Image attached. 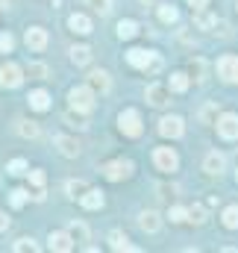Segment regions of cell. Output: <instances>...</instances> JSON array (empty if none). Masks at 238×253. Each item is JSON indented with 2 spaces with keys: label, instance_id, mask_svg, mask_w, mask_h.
<instances>
[{
  "label": "cell",
  "instance_id": "cb8c5ba5",
  "mask_svg": "<svg viewBox=\"0 0 238 253\" xmlns=\"http://www.w3.org/2000/svg\"><path fill=\"white\" fill-rule=\"evenodd\" d=\"M168 85H171V91H177V94H182V91L188 88V77H185V74H171Z\"/></svg>",
  "mask_w": 238,
  "mask_h": 253
},
{
  "label": "cell",
  "instance_id": "d6a6232c",
  "mask_svg": "<svg viewBox=\"0 0 238 253\" xmlns=\"http://www.w3.org/2000/svg\"><path fill=\"white\" fill-rule=\"evenodd\" d=\"M85 191H88V186H85L82 180H71V183H68V194H71V197H82Z\"/></svg>",
  "mask_w": 238,
  "mask_h": 253
},
{
  "label": "cell",
  "instance_id": "3957f363",
  "mask_svg": "<svg viewBox=\"0 0 238 253\" xmlns=\"http://www.w3.org/2000/svg\"><path fill=\"white\" fill-rule=\"evenodd\" d=\"M100 171H103V177H106V180L118 183V180H126V177L135 171V165H132L129 159H115V162H106Z\"/></svg>",
  "mask_w": 238,
  "mask_h": 253
},
{
  "label": "cell",
  "instance_id": "603a6c76",
  "mask_svg": "<svg viewBox=\"0 0 238 253\" xmlns=\"http://www.w3.org/2000/svg\"><path fill=\"white\" fill-rule=\"evenodd\" d=\"M221 221H224L227 230H238V206H227L224 215H221Z\"/></svg>",
  "mask_w": 238,
  "mask_h": 253
},
{
  "label": "cell",
  "instance_id": "4dcf8cb0",
  "mask_svg": "<svg viewBox=\"0 0 238 253\" xmlns=\"http://www.w3.org/2000/svg\"><path fill=\"white\" fill-rule=\"evenodd\" d=\"M71 236H74V242H85V239H88V227L79 224V221H74V224H71Z\"/></svg>",
  "mask_w": 238,
  "mask_h": 253
},
{
  "label": "cell",
  "instance_id": "7402d4cb",
  "mask_svg": "<svg viewBox=\"0 0 238 253\" xmlns=\"http://www.w3.org/2000/svg\"><path fill=\"white\" fill-rule=\"evenodd\" d=\"M71 59H74V65H88L91 62V47H85V44L71 47Z\"/></svg>",
  "mask_w": 238,
  "mask_h": 253
},
{
  "label": "cell",
  "instance_id": "e0dca14e",
  "mask_svg": "<svg viewBox=\"0 0 238 253\" xmlns=\"http://www.w3.org/2000/svg\"><path fill=\"white\" fill-rule=\"evenodd\" d=\"M88 85H91L94 91H100V94H103V91H109L112 80H109V74H106V71H91V74H88Z\"/></svg>",
  "mask_w": 238,
  "mask_h": 253
},
{
  "label": "cell",
  "instance_id": "ab89813d",
  "mask_svg": "<svg viewBox=\"0 0 238 253\" xmlns=\"http://www.w3.org/2000/svg\"><path fill=\"white\" fill-rule=\"evenodd\" d=\"M30 183H33L36 189H41V186H44V171H30Z\"/></svg>",
  "mask_w": 238,
  "mask_h": 253
},
{
  "label": "cell",
  "instance_id": "d4e9b609",
  "mask_svg": "<svg viewBox=\"0 0 238 253\" xmlns=\"http://www.w3.org/2000/svg\"><path fill=\"white\" fill-rule=\"evenodd\" d=\"M135 33H138V24H135V21H120L118 24L120 39H135Z\"/></svg>",
  "mask_w": 238,
  "mask_h": 253
},
{
  "label": "cell",
  "instance_id": "52a82bcc",
  "mask_svg": "<svg viewBox=\"0 0 238 253\" xmlns=\"http://www.w3.org/2000/svg\"><path fill=\"white\" fill-rule=\"evenodd\" d=\"M218 77L224 83H238V56H221L218 59Z\"/></svg>",
  "mask_w": 238,
  "mask_h": 253
},
{
  "label": "cell",
  "instance_id": "e575fe53",
  "mask_svg": "<svg viewBox=\"0 0 238 253\" xmlns=\"http://www.w3.org/2000/svg\"><path fill=\"white\" fill-rule=\"evenodd\" d=\"M15 251L18 253H36L39 251V245H36V242H33V239H18V242H15Z\"/></svg>",
  "mask_w": 238,
  "mask_h": 253
},
{
  "label": "cell",
  "instance_id": "6da1fadb",
  "mask_svg": "<svg viewBox=\"0 0 238 253\" xmlns=\"http://www.w3.org/2000/svg\"><path fill=\"white\" fill-rule=\"evenodd\" d=\"M126 62L132 65V68H138V71H150V74H156V71L162 68V59H159L156 53L141 50V47H132V50L126 53Z\"/></svg>",
  "mask_w": 238,
  "mask_h": 253
},
{
  "label": "cell",
  "instance_id": "7c38bea8",
  "mask_svg": "<svg viewBox=\"0 0 238 253\" xmlns=\"http://www.w3.org/2000/svg\"><path fill=\"white\" fill-rule=\"evenodd\" d=\"M47 248L56 251V253H68L71 248H74V236H71V233H50Z\"/></svg>",
  "mask_w": 238,
  "mask_h": 253
},
{
  "label": "cell",
  "instance_id": "60d3db41",
  "mask_svg": "<svg viewBox=\"0 0 238 253\" xmlns=\"http://www.w3.org/2000/svg\"><path fill=\"white\" fill-rule=\"evenodd\" d=\"M188 3H191V9H194V12H200V9H206V6H209V0H188Z\"/></svg>",
  "mask_w": 238,
  "mask_h": 253
},
{
  "label": "cell",
  "instance_id": "7a4b0ae2",
  "mask_svg": "<svg viewBox=\"0 0 238 253\" xmlns=\"http://www.w3.org/2000/svg\"><path fill=\"white\" fill-rule=\"evenodd\" d=\"M68 103L77 112H91L94 109V88L91 85H77L68 91Z\"/></svg>",
  "mask_w": 238,
  "mask_h": 253
},
{
  "label": "cell",
  "instance_id": "d6986e66",
  "mask_svg": "<svg viewBox=\"0 0 238 253\" xmlns=\"http://www.w3.org/2000/svg\"><path fill=\"white\" fill-rule=\"evenodd\" d=\"M194 27H197V30H209V33H215V27H218V18H215V15H209L206 9H200V12L194 15Z\"/></svg>",
  "mask_w": 238,
  "mask_h": 253
},
{
  "label": "cell",
  "instance_id": "8992f818",
  "mask_svg": "<svg viewBox=\"0 0 238 253\" xmlns=\"http://www.w3.org/2000/svg\"><path fill=\"white\" fill-rule=\"evenodd\" d=\"M21 80H24V74H21V68L15 62L0 65V88H18Z\"/></svg>",
  "mask_w": 238,
  "mask_h": 253
},
{
  "label": "cell",
  "instance_id": "f546056e",
  "mask_svg": "<svg viewBox=\"0 0 238 253\" xmlns=\"http://www.w3.org/2000/svg\"><path fill=\"white\" fill-rule=\"evenodd\" d=\"M27 74H30L33 80H44V77H47V65H41V62H30V65H27Z\"/></svg>",
  "mask_w": 238,
  "mask_h": 253
},
{
  "label": "cell",
  "instance_id": "4fadbf2b",
  "mask_svg": "<svg viewBox=\"0 0 238 253\" xmlns=\"http://www.w3.org/2000/svg\"><path fill=\"white\" fill-rule=\"evenodd\" d=\"M224 168H227V159H224V153H218V150L206 153V159H203V171H206V174H221Z\"/></svg>",
  "mask_w": 238,
  "mask_h": 253
},
{
  "label": "cell",
  "instance_id": "1f68e13d",
  "mask_svg": "<svg viewBox=\"0 0 238 253\" xmlns=\"http://www.w3.org/2000/svg\"><path fill=\"white\" fill-rule=\"evenodd\" d=\"M6 171H9L12 177H21V174H27V162H24V159H12V162L6 165Z\"/></svg>",
  "mask_w": 238,
  "mask_h": 253
},
{
  "label": "cell",
  "instance_id": "8d00e7d4",
  "mask_svg": "<svg viewBox=\"0 0 238 253\" xmlns=\"http://www.w3.org/2000/svg\"><path fill=\"white\" fill-rule=\"evenodd\" d=\"M168 218H171L174 224H182V221H188V209H182V206H171Z\"/></svg>",
  "mask_w": 238,
  "mask_h": 253
},
{
  "label": "cell",
  "instance_id": "8fae6325",
  "mask_svg": "<svg viewBox=\"0 0 238 253\" xmlns=\"http://www.w3.org/2000/svg\"><path fill=\"white\" fill-rule=\"evenodd\" d=\"M24 42H27V47L30 50H44L47 47V30H41V27H30L27 30V36H24Z\"/></svg>",
  "mask_w": 238,
  "mask_h": 253
},
{
  "label": "cell",
  "instance_id": "ba28073f",
  "mask_svg": "<svg viewBox=\"0 0 238 253\" xmlns=\"http://www.w3.org/2000/svg\"><path fill=\"white\" fill-rule=\"evenodd\" d=\"M159 132H162L165 138H179V135L185 132V121H182L179 115H168V118L159 121Z\"/></svg>",
  "mask_w": 238,
  "mask_h": 253
},
{
  "label": "cell",
  "instance_id": "5bb4252c",
  "mask_svg": "<svg viewBox=\"0 0 238 253\" xmlns=\"http://www.w3.org/2000/svg\"><path fill=\"white\" fill-rule=\"evenodd\" d=\"M138 227H141L144 233H159V227H162V218H159V212H153V209L141 212V215H138Z\"/></svg>",
  "mask_w": 238,
  "mask_h": 253
},
{
  "label": "cell",
  "instance_id": "5b68a950",
  "mask_svg": "<svg viewBox=\"0 0 238 253\" xmlns=\"http://www.w3.org/2000/svg\"><path fill=\"white\" fill-rule=\"evenodd\" d=\"M153 162H156L159 171H177L179 168V156L171 147H156L153 150Z\"/></svg>",
  "mask_w": 238,
  "mask_h": 253
},
{
  "label": "cell",
  "instance_id": "ac0fdd59",
  "mask_svg": "<svg viewBox=\"0 0 238 253\" xmlns=\"http://www.w3.org/2000/svg\"><path fill=\"white\" fill-rule=\"evenodd\" d=\"M53 144L62 150V156H71V159H74V156H79V144H77L74 138H68V135H56V138H53Z\"/></svg>",
  "mask_w": 238,
  "mask_h": 253
},
{
  "label": "cell",
  "instance_id": "f35d334b",
  "mask_svg": "<svg viewBox=\"0 0 238 253\" xmlns=\"http://www.w3.org/2000/svg\"><path fill=\"white\" fill-rule=\"evenodd\" d=\"M12 47H15V39L9 33H0V53H9Z\"/></svg>",
  "mask_w": 238,
  "mask_h": 253
},
{
  "label": "cell",
  "instance_id": "9a60e30c",
  "mask_svg": "<svg viewBox=\"0 0 238 253\" xmlns=\"http://www.w3.org/2000/svg\"><path fill=\"white\" fill-rule=\"evenodd\" d=\"M68 27H71L74 33H79V36H88V33H91V18L82 15V12H74V15L68 18Z\"/></svg>",
  "mask_w": 238,
  "mask_h": 253
},
{
  "label": "cell",
  "instance_id": "9c48e42d",
  "mask_svg": "<svg viewBox=\"0 0 238 253\" xmlns=\"http://www.w3.org/2000/svg\"><path fill=\"white\" fill-rule=\"evenodd\" d=\"M215 124H218V132H221V138H227V141L238 138V115L227 112V115H221Z\"/></svg>",
  "mask_w": 238,
  "mask_h": 253
},
{
  "label": "cell",
  "instance_id": "30bf717a",
  "mask_svg": "<svg viewBox=\"0 0 238 253\" xmlns=\"http://www.w3.org/2000/svg\"><path fill=\"white\" fill-rule=\"evenodd\" d=\"M147 103L150 106H168L171 103V85H147Z\"/></svg>",
  "mask_w": 238,
  "mask_h": 253
},
{
  "label": "cell",
  "instance_id": "f1b7e54d",
  "mask_svg": "<svg viewBox=\"0 0 238 253\" xmlns=\"http://www.w3.org/2000/svg\"><path fill=\"white\" fill-rule=\"evenodd\" d=\"M85 6H88L91 12H97V15H106V12L112 9V0H85Z\"/></svg>",
  "mask_w": 238,
  "mask_h": 253
},
{
  "label": "cell",
  "instance_id": "4316f807",
  "mask_svg": "<svg viewBox=\"0 0 238 253\" xmlns=\"http://www.w3.org/2000/svg\"><path fill=\"white\" fill-rule=\"evenodd\" d=\"M179 12L174 9V6H159V21L162 24H177Z\"/></svg>",
  "mask_w": 238,
  "mask_h": 253
},
{
  "label": "cell",
  "instance_id": "7bdbcfd3",
  "mask_svg": "<svg viewBox=\"0 0 238 253\" xmlns=\"http://www.w3.org/2000/svg\"><path fill=\"white\" fill-rule=\"evenodd\" d=\"M141 3H147V6H150V3H156V0H141Z\"/></svg>",
  "mask_w": 238,
  "mask_h": 253
},
{
  "label": "cell",
  "instance_id": "277c9868",
  "mask_svg": "<svg viewBox=\"0 0 238 253\" xmlns=\"http://www.w3.org/2000/svg\"><path fill=\"white\" fill-rule=\"evenodd\" d=\"M118 126H120L123 135L135 138V135H141V115H138L135 109H123L118 115Z\"/></svg>",
  "mask_w": 238,
  "mask_h": 253
},
{
  "label": "cell",
  "instance_id": "74e56055",
  "mask_svg": "<svg viewBox=\"0 0 238 253\" xmlns=\"http://www.w3.org/2000/svg\"><path fill=\"white\" fill-rule=\"evenodd\" d=\"M79 115H85V112H79ZM79 115H74V109H71V112H68V115H65V121H71V126H79V129H85V118H79Z\"/></svg>",
  "mask_w": 238,
  "mask_h": 253
},
{
  "label": "cell",
  "instance_id": "b9f144b4",
  "mask_svg": "<svg viewBox=\"0 0 238 253\" xmlns=\"http://www.w3.org/2000/svg\"><path fill=\"white\" fill-rule=\"evenodd\" d=\"M6 227H9V218H6V212H0V233H3Z\"/></svg>",
  "mask_w": 238,
  "mask_h": 253
},
{
  "label": "cell",
  "instance_id": "484cf974",
  "mask_svg": "<svg viewBox=\"0 0 238 253\" xmlns=\"http://www.w3.org/2000/svg\"><path fill=\"white\" fill-rule=\"evenodd\" d=\"M18 132H21L24 138H39V124H33V121H18Z\"/></svg>",
  "mask_w": 238,
  "mask_h": 253
},
{
  "label": "cell",
  "instance_id": "d590c367",
  "mask_svg": "<svg viewBox=\"0 0 238 253\" xmlns=\"http://www.w3.org/2000/svg\"><path fill=\"white\" fill-rule=\"evenodd\" d=\"M188 221H194V224H203V221H206V212H203L200 203H194V206L188 209Z\"/></svg>",
  "mask_w": 238,
  "mask_h": 253
},
{
  "label": "cell",
  "instance_id": "ffe728a7",
  "mask_svg": "<svg viewBox=\"0 0 238 253\" xmlns=\"http://www.w3.org/2000/svg\"><path fill=\"white\" fill-rule=\"evenodd\" d=\"M79 203H82L85 209H100V206H103V191L100 189H88L82 197H79Z\"/></svg>",
  "mask_w": 238,
  "mask_h": 253
},
{
  "label": "cell",
  "instance_id": "83f0119b",
  "mask_svg": "<svg viewBox=\"0 0 238 253\" xmlns=\"http://www.w3.org/2000/svg\"><path fill=\"white\" fill-rule=\"evenodd\" d=\"M200 121H203V124H212V121H218V103H209V106H203V109H200Z\"/></svg>",
  "mask_w": 238,
  "mask_h": 253
},
{
  "label": "cell",
  "instance_id": "2e32d148",
  "mask_svg": "<svg viewBox=\"0 0 238 253\" xmlns=\"http://www.w3.org/2000/svg\"><path fill=\"white\" fill-rule=\"evenodd\" d=\"M30 106L36 109V112H47L50 109V94L44 91V88H36V91H30Z\"/></svg>",
  "mask_w": 238,
  "mask_h": 253
},
{
  "label": "cell",
  "instance_id": "44dd1931",
  "mask_svg": "<svg viewBox=\"0 0 238 253\" xmlns=\"http://www.w3.org/2000/svg\"><path fill=\"white\" fill-rule=\"evenodd\" d=\"M109 245H112V251H135V248L126 242V236H123L120 230H112V233H109Z\"/></svg>",
  "mask_w": 238,
  "mask_h": 253
},
{
  "label": "cell",
  "instance_id": "836d02e7",
  "mask_svg": "<svg viewBox=\"0 0 238 253\" xmlns=\"http://www.w3.org/2000/svg\"><path fill=\"white\" fill-rule=\"evenodd\" d=\"M9 203H12L15 209H21V206L27 203V191H24V189H15V191H9Z\"/></svg>",
  "mask_w": 238,
  "mask_h": 253
}]
</instances>
